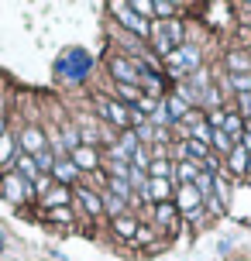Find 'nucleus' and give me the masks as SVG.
Listing matches in <instances>:
<instances>
[{
  "label": "nucleus",
  "mask_w": 251,
  "mask_h": 261,
  "mask_svg": "<svg viewBox=\"0 0 251 261\" xmlns=\"http://www.w3.org/2000/svg\"><path fill=\"white\" fill-rule=\"evenodd\" d=\"M165 69H169V79L172 83H183V79H189L196 69H203V59H199V48L193 45V41L186 38V45H179L175 52H169L165 59Z\"/></svg>",
  "instance_id": "f257e3e1"
},
{
  "label": "nucleus",
  "mask_w": 251,
  "mask_h": 261,
  "mask_svg": "<svg viewBox=\"0 0 251 261\" xmlns=\"http://www.w3.org/2000/svg\"><path fill=\"white\" fill-rule=\"evenodd\" d=\"M93 114L100 124H107L110 130H131V107H124L120 100L114 96H104V93H96L93 96Z\"/></svg>",
  "instance_id": "f03ea898"
},
{
  "label": "nucleus",
  "mask_w": 251,
  "mask_h": 261,
  "mask_svg": "<svg viewBox=\"0 0 251 261\" xmlns=\"http://www.w3.org/2000/svg\"><path fill=\"white\" fill-rule=\"evenodd\" d=\"M55 69H59V76L69 79V83H83V79L90 76V55L83 52V48H66V52L59 55Z\"/></svg>",
  "instance_id": "7ed1b4c3"
},
{
  "label": "nucleus",
  "mask_w": 251,
  "mask_h": 261,
  "mask_svg": "<svg viewBox=\"0 0 251 261\" xmlns=\"http://www.w3.org/2000/svg\"><path fill=\"white\" fill-rule=\"evenodd\" d=\"M110 14H114V24L120 28V31H128V35H134V38H141L148 45V31H152V21H141L138 14L128 7V4H120V0H114L110 4Z\"/></svg>",
  "instance_id": "20e7f679"
},
{
  "label": "nucleus",
  "mask_w": 251,
  "mask_h": 261,
  "mask_svg": "<svg viewBox=\"0 0 251 261\" xmlns=\"http://www.w3.org/2000/svg\"><path fill=\"white\" fill-rule=\"evenodd\" d=\"M145 210V217L152 220V227H155V234L159 237H169L179 230V210H175V203H159V206H141Z\"/></svg>",
  "instance_id": "39448f33"
},
{
  "label": "nucleus",
  "mask_w": 251,
  "mask_h": 261,
  "mask_svg": "<svg viewBox=\"0 0 251 261\" xmlns=\"http://www.w3.org/2000/svg\"><path fill=\"white\" fill-rule=\"evenodd\" d=\"M0 196H4L7 203H14V206H24V203L35 199V189H31V182H24V179L11 169V172L0 175Z\"/></svg>",
  "instance_id": "423d86ee"
},
{
  "label": "nucleus",
  "mask_w": 251,
  "mask_h": 261,
  "mask_svg": "<svg viewBox=\"0 0 251 261\" xmlns=\"http://www.w3.org/2000/svg\"><path fill=\"white\" fill-rule=\"evenodd\" d=\"M107 69H110L114 83H128V86H138V79H141V69H145V65L134 62V59H128L124 52H114V55H107Z\"/></svg>",
  "instance_id": "0eeeda50"
},
{
  "label": "nucleus",
  "mask_w": 251,
  "mask_h": 261,
  "mask_svg": "<svg viewBox=\"0 0 251 261\" xmlns=\"http://www.w3.org/2000/svg\"><path fill=\"white\" fill-rule=\"evenodd\" d=\"M72 203H76L80 213H86V217H104V196L96 193V189H90V186H76Z\"/></svg>",
  "instance_id": "6e6552de"
},
{
  "label": "nucleus",
  "mask_w": 251,
  "mask_h": 261,
  "mask_svg": "<svg viewBox=\"0 0 251 261\" xmlns=\"http://www.w3.org/2000/svg\"><path fill=\"white\" fill-rule=\"evenodd\" d=\"M69 162L80 169V175L86 179V175H93V172L100 169V151L96 148H90V144H80L76 151H69Z\"/></svg>",
  "instance_id": "1a4fd4ad"
},
{
  "label": "nucleus",
  "mask_w": 251,
  "mask_h": 261,
  "mask_svg": "<svg viewBox=\"0 0 251 261\" xmlns=\"http://www.w3.org/2000/svg\"><path fill=\"white\" fill-rule=\"evenodd\" d=\"M24 148V155H38V151H45L48 148V138H45V130L35 127V124H28V127H21V138H17V151Z\"/></svg>",
  "instance_id": "9d476101"
},
{
  "label": "nucleus",
  "mask_w": 251,
  "mask_h": 261,
  "mask_svg": "<svg viewBox=\"0 0 251 261\" xmlns=\"http://www.w3.org/2000/svg\"><path fill=\"white\" fill-rule=\"evenodd\" d=\"M172 199H175V182L172 179H152L148 182L145 206H159V203H172Z\"/></svg>",
  "instance_id": "9b49d317"
},
{
  "label": "nucleus",
  "mask_w": 251,
  "mask_h": 261,
  "mask_svg": "<svg viewBox=\"0 0 251 261\" xmlns=\"http://www.w3.org/2000/svg\"><path fill=\"white\" fill-rule=\"evenodd\" d=\"M69 203H72V189H69V186H59V182L38 199L41 210H59V206H69Z\"/></svg>",
  "instance_id": "f8f14e48"
},
{
  "label": "nucleus",
  "mask_w": 251,
  "mask_h": 261,
  "mask_svg": "<svg viewBox=\"0 0 251 261\" xmlns=\"http://www.w3.org/2000/svg\"><path fill=\"white\" fill-rule=\"evenodd\" d=\"M52 179H55L59 186H69V189H72V182H86V179L80 175V169H76V165H72L69 158H59V162H55Z\"/></svg>",
  "instance_id": "ddd939ff"
},
{
  "label": "nucleus",
  "mask_w": 251,
  "mask_h": 261,
  "mask_svg": "<svg viewBox=\"0 0 251 261\" xmlns=\"http://www.w3.org/2000/svg\"><path fill=\"white\" fill-rule=\"evenodd\" d=\"M224 172H231L234 179H248V151H244L241 144L224 158Z\"/></svg>",
  "instance_id": "4468645a"
},
{
  "label": "nucleus",
  "mask_w": 251,
  "mask_h": 261,
  "mask_svg": "<svg viewBox=\"0 0 251 261\" xmlns=\"http://www.w3.org/2000/svg\"><path fill=\"white\" fill-rule=\"evenodd\" d=\"M244 127H248V120L241 117L238 110H224V124H220V130H224L231 141L238 144L241 141V134H244Z\"/></svg>",
  "instance_id": "2eb2a0df"
},
{
  "label": "nucleus",
  "mask_w": 251,
  "mask_h": 261,
  "mask_svg": "<svg viewBox=\"0 0 251 261\" xmlns=\"http://www.w3.org/2000/svg\"><path fill=\"white\" fill-rule=\"evenodd\" d=\"M199 172H203V165L186 158V162H175V172H172V179H175V186H193Z\"/></svg>",
  "instance_id": "dca6fc26"
},
{
  "label": "nucleus",
  "mask_w": 251,
  "mask_h": 261,
  "mask_svg": "<svg viewBox=\"0 0 251 261\" xmlns=\"http://www.w3.org/2000/svg\"><path fill=\"white\" fill-rule=\"evenodd\" d=\"M224 69H227V72H251L248 48H231V52L224 55Z\"/></svg>",
  "instance_id": "f3484780"
},
{
  "label": "nucleus",
  "mask_w": 251,
  "mask_h": 261,
  "mask_svg": "<svg viewBox=\"0 0 251 261\" xmlns=\"http://www.w3.org/2000/svg\"><path fill=\"white\" fill-rule=\"evenodd\" d=\"M110 230H114L117 237L134 241V234H138V213H124V217H117V220H110Z\"/></svg>",
  "instance_id": "a211bd4d"
},
{
  "label": "nucleus",
  "mask_w": 251,
  "mask_h": 261,
  "mask_svg": "<svg viewBox=\"0 0 251 261\" xmlns=\"http://www.w3.org/2000/svg\"><path fill=\"white\" fill-rule=\"evenodd\" d=\"M14 172L24 179V182H35L41 172H38V165H35V158L31 155H24V151H17V158H14Z\"/></svg>",
  "instance_id": "6ab92c4d"
},
{
  "label": "nucleus",
  "mask_w": 251,
  "mask_h": 261,
  "mask_svg": "<svg viewBox=\"0 0 251 261\" xmlns=\"http://www.w3.org/2000/svg\"><path fill=\"white\" fill-rule=\"evenodd\" d=\"M14 158H17V138L7 130V134H0V172L11 169Z\"/></svg>",
  "instance_id": "aec40b11"
},
{
  "label": "nucleus",
  "mask_w": 251,
  "mask_h": 261,
  "mask_svg": "<svg viewBox=\"0 0 251 261\" xmlns=\"http://www.w3.org/2000/svg\"><path fill=\"white\" fill-rule=\"evenodd\" d=\"M110 90H114V100H120L124 107H138V100L145 96L141 86H128V83H114Z\"/></svg>",
  "instance_id": "412c9836"
},
{
  "label": "nucleus",
  "mask_w": 251,
  "mask_h": 261,
  "mask_svg": "<svg viewBox=\"0 0 251 261\" xmlns=\"http://www.w3.org/2000/svg\"><path fill=\"white\" fill-rule=\"evenodd\" d=\"M162 100H165V107H169V117L175 120V124H179V120L186 117V114H189V110H193V107L186 103L183 96H179V93L172 90V93H165V96H162Z\"/></svg>",
  "instance_id": "4be33fe9"
},
{
  "label": "nucleus",
  "mask_w": 251,
  "mask_h": 261,
  "mask_svg": "<svg viewBox=\"0 0 251 261\" xmlns=\"http://www.w3.org/2000/svg\"><path fill=\"white\" fill-rule=\"evenodd\" d=\"M162 24H165V38H169L172 52H175L179 45H186V24L179 21V17H172V21H162Z\"/></svg>",
  "instance_id": "5701e85b"
},
{
  "label": "nucleus",
  "mask_w": 251,
  "mask_h": 261,
  "mask_svg": "<svg viewBox=\"0 0 251 261\" xmlns=\"http://www.w3.org/2000/svg\"><path fill=\"white\" fill-rule=\"evenodd\" d=\"M100 196H104V217H110V220H117L124 213H134L124 199H117V196H110V193H100Z\"/></svg>",
  "instance_id": "b1692460"
},
{
  "label": "nucleus",
  "mask_w": 251,
  "mask_h": 261,
  "mask_svg": "<svg viewBox=\"0 0 251 261\" xmlns=\"http://www.w3.org/2000/svg\"><path fill=\"white\" fill-rule=\"evenodd\" d=\"M224 83H227V86H231L234 93H238V96L251 93V72H227Z\"/></svg>",
  "instance_id": "393cba45"
},
{
  "label": "nucleus",
  "mask_w": 251,
  "mask_h": 261,
  "mask_svg": "<svg viewBox=\"0 0 251 261\" xmlns=\"http://www.w3.org/2000/svg\"><path fill=\"white\" fill-rule=\"evenodd\" d=\"M183 148H186V158H189V162H203V158H210V155H213V151H210V144L193 141V138H186Z\"/></svg>",
  "instance_id": "a878e982"
},
{
  "label": "nucleus",
  "mask_w": 251,
  "mask_h": 261,
  "mask_svg": "<svg viewBox=\"0 0 251 261\" xmlns=\"http://www.w3.org/2000/svg\"><path fill=\"white\" fill-rule=\"evenodd\" d=\"M234 148H238V144L231 141V138H227V134H224L220 127L213 130V138H210V151H220V158H227L231 151H234Z\"/></svg>",
  "instance_id": "bb28decb"
},
{
  "label": "nucleus",
  "mask_w": 251,
  "mask_h": 261,
  "mask_svg": "<svg viewBox=\"0 0 251 261\" xmlns=\"http://www.w3.org/2000/svg\"><path fill=\"white\" fill-rule=\"evenodd\" d=\"M31 158H35V165H38V172H41V175H52L55 162H59L52 148H45V151H38V155H31Z\"/></svg>",
  "instance_id": "cd10ccee"
},
{
  "label": "nucleus",
  "mask_w": 251,
  "mask_h": 261,
  "mask_svg": "<svg viewBox=\"0 0 251 261\" xmlns=\"http://www.w3.org/2000/svg\"><path fill=\"white\" fill-rule=\"evenodd\" d=\"M45 217L52 223H62V227H69V223L76 220V213H72V206H59V210H45Z\"/></svg>",
  "instance_id": "c85d7f7f"
},
{
  "label": "nucleus",
  "mask_w": 251,
  "mask_h": 261,
  "mask_svg": "<svg viewBox=\"0 0 251 261\" xmlns=\"http://www.w3.org/2000/svg\"><path fill=\"white\" fill-rule=\"evenodd\" d=\"M128 7H131L141 21H155V4H148V0H131Z\"/></svg>",
  "instance_id": "c756f323"
},
{
  "label": "nucleus",
  "mask_w": 251,
  "mask_h": 261,
  "mask_svg": "<svg viewBox=\"0 0 251 261\" xmlns=\"http://www.w3.org/2000/svg\"><path fill=\"white\" fill-rule=\"evenodd\" d=\"M193 189H196L203 199H207V196H213V175H210V172H199L196 182H193Z\"/></svg>",
  "instance_id": "7c9ffc66"
},
{
  "label": "nucleus",
  "mask_w": 251,
  "mask_h": 261,
  "mask_svg": "<svg viewBox=\"0 0 251 261\" xmlns=\"http://www.w3.org/2000/svg\"><path fill=\"white\" fill-rule=\"evenodd\" d=\"M203 210H207V217H220L227 206L220 203V199H217V196H207V199H203Z\"/></svg>",
  "instance_id": "2f4dec72"
},
{
  "label": "nucleus",
  "mask_w": 251,
  "mask_h": 261,
  "mask_svg": "<svg viewBox=\"0 0 251 261\" xmlns=\"http://www.w3.org/2000/svg\"><path fill=\"white\" fill-rule=\"evenodd\" d=\"M234 100H238V107H234V110H238L241 117L251 124V93H244V96H234Z\"/></svg>",
  "instance_id": "473e14b6"
},
{
  "label": "nucleus",
  "mask_w": 251,
  "mask_h": 261,
  "mask_svg": "<svg viewBox=\"0 0 251 261\" xmlns=\"http://www.w3.org/2000/svg\"><path fill=\"white\" fill-rule=\"evenodd\" d=\"M0 120H4V100H0Z\"/></svg>",
  "instance_id": "72a5a7b5"
},
{
  "label": "nucleus",
  "mask_w": 251,
  "mask_h": 261,
  "mask_svg": "<svg viewBox=\"0 0 251 261\" xmlns=\"http://www.w3.org/2000/svg\"><path fill=\"white\" fill-rule=\"evenodd\" d=\"M0 175H4V172H0Z\"/></svg>",
  "instance_id": "f704fd0d"
}]
</instances>
